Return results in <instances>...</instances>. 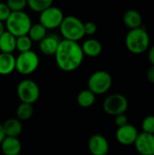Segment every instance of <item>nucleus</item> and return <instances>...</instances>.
<instances>
[{
	"mask_svg": "<svg viewBox=\"0 0 154 155\" xmlns=\"http://www.w3.org/2000/svg\"><path fill=\"white\" fill-rule=\"evenodd\" d=\"M84 54L77 42L61 40L54 54L56 65L64 72H73L83 64Z\"/></svg>",
	"mask_w": 154,
	"mask_h": 155,
	"instance_id": "nucleus-1",
	"label": "nucleus"
},
{
	"mask_svg": "<svg viewBox=\"0 0 154 155\" xmlns=\"http://www.w3.org/2000/svg\"><path fill=\"white\" fill-rule=\"evenodd\" d=\"M32 20L25 11L11 12L9 17L5 22V31L15 37L26 35L32 26Z\"/></svg>",
	"mask_w": 154,
	"mask_h": 155,
	"instance_id": "nucleus-2",
	"label": "nucleus"
},
{
	"mask_svg": "<svg viewBox=\"0 0 154 155\" xmlns=\"http://www.w3.org/2000/svg\"><path fill=\"white\" fill-rule=\"evenodd\" d=\"M125 45L132 54H141L150 46V36L146 29L140 27L130 30L125 37Z\"/></svg>",
	"mask_w": 154,
	"mask_h": 155,
	"instance_id": "nucleus-3",
	"label": "nucleus"
},
{
	"mask_svg": "<svg viewBox=\"0 0 154 155\" xmlns=\"http://www.w3.org/2000/svg\"><path fill=\"white\" fill-rule=\"evenodd\" d=\"M84 24V23L76 16H64L62 24L59 26L60 33L64 37V40L78 43V41H80L85 35Z\"/></svg>",
	"mask_w": 154,
	"mask_h": 155,
	"instance_id": "nucleus-4",
	"label": "nucleus"
},
{
	"mask_svg": "<svg viewBox=\"0 0 154 155\" xmlns=\"http://www.w3.org/2000/svg\"><path fill=\"white\" fill-rule=\"evenodd\" d=\"M113 84L112 75L104 70H99L93 72L87 82L88 90H90L95 95H100L107 93Z\"/></svg>",
	"mask_w": 154,
	"mask_h": 155,
	"instance_id": "nucleus-5",
	"label": "nucleus"
},
{
	"mask_svg": "<svg viewBox=\"0 0 154 155\" xmlns=\"http://www.w3.org/2000/svg\"><path fill=\"white\" fill-rule=\"evenodd\" d=\"M39 63V56L34 51L19 53L15 57V70L22 75H29L37 70Z\"/></svg>",
	"mask_w": 154,
	"mask_h": 155,
	"instance_id": "nucleus-6",
	"label": "nucleus"
},
{
	"mask_svg": "<svg viewBox=\"0 0 154 155\" xmlns=\"http://www.w3.org/2000/svg\"><path fill=\"white\" fill-rule=\"evenodd\" d=\"M16 94L21 103L33 105L40 97V88L34 81L25 79L17 84Z\"/></svg>",
	"mask_w": 154,
	"mask_h": 155,
	"instance_id": "nucleus-7",
	"label": "nucleus"
},
{
	"mask_svg": "<svg viewBox=\"0 0 154 155\" xmlns=\"http://www.w3.org/2000/svg\"><path fill=\"white\" fill-rule=\"evenodd\" d=\"M128 106L129 103L127 98L121 94H113L107 96L103 104L104 112L114 117L119 114H125Z\"/></svg>",
	"mask_w": 154,
	"mask_h": 155,
	"instance_id": "nucleus-8",
	"label": "nucleus"
},
{
	"mask_svg": "<svg viewBox=\"0 0 154 155\" xmlns=\"http://www.w3.org/2000/svg\"><path fill=\"white\" fill-rule=\"evenodd\" d=\"M64 18L63 11L57 6H50L39 15V23L46 29H55L60 26Z\"/></svg>",
	"mask_w": 154,
	"mask_h": 155,
	"instance_id": "nucleus-9",
	"label": "nucleus"
},
{
	"mask_svg": "<svg viewBox=\"0 0 154 155\" xmlns=\"http://www.w3.org/2000/svg\"><path fill=\"white\" fill-rule=\"evenodd\" d=\"M138 134H139V132L136 129V127L128 124L117 129L115 133V137L119 143L125 145V146H129V145L134 144L138 137Z\"/></svg>",
	"mask_w": 154,
	"mask_h": 155,
	"instance_id": "nucleus-10",
	"label": "nucleus"
},
{
	"mask_svg": "<svg viewBox=\"0 0 154 155\" xmlns=\"http://www.w3.org/2000/svg\"><path fill=\"white\" fill-rule=\"evenodd\" d=\"M134 146L140 155H154V135L145 133L139 134Z\"/></svg>",
	"mask_w": 154,
	"mask_h": 155,
	"instance_id": "nucleus-11",
	"label": "nucleus"
},
{
	"mask_svg": "<svg viewBox=\"0 0 154 155\" xmlns=\"http://www.w3.org/2000/svg\"><path fill=\"white\" fill-rule=\"evenodd\" d=\"M88 149L93 155H107L110 146L103 135L93 134L88 141Z\"/></svg>",
	"mask_w": 154,
	"mask_h": 155,
	"instance_id": "nucleus-12",
	"label": "nucleus"
},
{
	"mask_svg": "<svg viewBox=\"0 0 154 155\" xmlns=\"http://www.w3.org/2000/svg\"><path fill=\"white\" fill-rule=\"evenodd\" d=\"M60 41V38L56 35H47L39 42V50L45 55H54Z\"/></svg>",
	"mask_w": 154,
	"mask_h": 155,
	"instance_id": "nucleus-13",
	"label": "nucleus"
},
{
	"mask_svg": "<svg viewBox=\"0 0 154 155\" xmlns=\"http://www.w3.org/2000/svg\"><path fill=\"white\" fill-rule=\"evenodd\" d=\"M2 125L5 137L17 138L23 132V124L17 118H9L5 120Z\"/></svg>",
	"mask_w": 154,
	"mask_h": 155,
	"instance_id": "nucleus-14",
	"label": "nucleus"
},
{
	"mask_svg": "<svg viewBox=\"0 0 154 155\" xmlns=\"http://www.w3.org/2000/svg\"><path fill=\"white\" fill-rule=\"evenodd\" d=\"M0 146L4 155H19L22 151L21 142L15 137H5Z\"/></svg>",
	"mask_w": 154,
	"mask_h": 155,
	"instance_id": "nucleus-15",
	"label": "nucleus"
},
{
	"mask_svg": "<svg viewBox=\"0 0 154 155\" xmlns=\"http://www.w3.org/2000/svg\"><path fill=\"white\" fill-rule=\"evenodd\" d=\"M81 47L84 54L89 57H96L100 55L103 51V45L101 42L94 38H89L85 40Z\"/></svg>",
	"mask_w": 154,
	"mask_h": 155,
	"instance_id": "nucleus-16",
	"label": "nucleus"
},
{
	"mask_svg": "<svg viewBox=\"0 0 154 155\" xmlns=\"http://www.w3.org/2000/svg\"><path fill=\"white\" fill-rule=\"evenodd\" d=\"M15 70V57L13 54L0 53V75H8Z\"/></svg>",
	"mask_w": 154,
	"mask_h": 155,
	"instance_id": "nucleus-17",
	"label": "nucleus"
},
{
	"mask_svg": "<svg viewBox=\"0 0 154 155\" xmlns=\"http://www.w3.org/2000/svg\"><path fill=\"white\" fill-rule=\"evenodd\" d=\"M123 23L128 28H130V30L137 29L142 27L143 17L138 11L134 9H130L126 11L123 15Z\"/></svg>",
	"mask_w": 154,
	"mask_h": 155,
	"instance_id": "nucleus-18",
	"label": "nucleus"
},
{
	"mask_svg": "<svg viewBox=\"0 0 154 155\" xmlns=\"http://www.w3.org/2000/svg\"><path fill=\"white\" fill-rule=\"evenodd\" d=\"M16 37L7 31L0 35V53L13 54L15 50Z\"/></svg>",
	"mask_w": 154,
	"mask_h": 155,
	"instance_id": "nucleus-19",
	"label": "nucleus"
},
{
	"mask_svg": "<svg viewBox=\"0 0 154 155\" xmlns=\"http://www.w3.org/2000/svg\"><path fill=\"white\" fill-rule=\"evenodd\" d=\"M27 35L33 42L39 43L47 35V30L40 23L34 24L30 27V30H29Z\"/></svg>",
	"mask_w": 154,
	"mask_h": 155,
	"instance_id": "nucleus-20",
	"label": "nucleus"
},
{
	"mask_svg": "<svg viewBox=\"0 0 154 155\" xmlns=\"http://www.w3.org/2000/svg\"><path fill=\"white\" fill-rule=\"evenodd\" d=\"M77 104L84 108L91 107L95 102V94H93L90 90L85 89L81 91L77 95Z\"/></svg>",
	"mask_w": 154,
	"mask_h": 155,
	"instance_id": "nucleus-21",
	"label": "nucleus"
},
{
	"mask_svg": "<svg viewBox=\"0 0 154 155\" xmlns=\"http://www.w3.org/2000/svg\"><path fill=\"white\" fill-rule=\"evenodd\" d=\"M16 118L19 121H27L34 114V108L32 104L21 103L16 108Z\"/></svg>",
	"mask_w": 154,
	"mask_h": 155,
	"instance_id": "nucleus-22",
	"label": "nucleus"
},
{
	"mask_svg": "<svg viewBox=\"0 0 154 155\" xmlns=\"http://www.w3.org/2000/svg\"><path fill=\"white\" fill-rule=\"evenodd\" d=\"M52 5V0H27V6L34 12H38L40 14Z\"/></svg>",
	"mask_w": 154,
	"mask_h": 155,
	"instance_id": "nucleus-23",
	"label": "nucleus"
},
{
	"mask_svg": "<svg viewBox=\"0 0 154 155\" xmlns=\"http://www.w3.org/2000/svg\"><path fill=\"white\" fill-rule=\"evenodd\" d=\"M33 46V41L29 38V36L23 35L16 37V44H15V49L19 53H25L32 50Z\"/></svg>",
	"mask_w": 154,
	"mask_h": 155,
	"instance_id": "nucleus-24",
	"label": "nucleus"
},
{
	"mask_svg": "<svg viewBox=\"0 0 154 155\" xmlns=\"http://www.w3.org/2000/svg\"><path fill=\"white\" fill-rule=\"evenodd\" d=\"M6 5L11 12H21L24 11L27 6L26 0H8Z\"/></svg>",
	"mask_w": 154,
	"mask_h": 155,
	"instance_id": "nucleus-25",
	"label": "nucleus"
},
{
	"mask_svg": "<svg viewBox=\"0 0 154 155\" xmlns=\"http://www.w3.org/2000/svg\"><path fill=\"white\" fill-rule=\"evenodd\" d=\"M143 133L154 135V115L146 116L142 122Z\"/></svg>",
	"mask_w": 154,
	"mask_h": 155,
	"instance_id": "nucleus-26",
	"label": "nucleus"
},
{
	"mask_svg": "<svg viewBox=\"0 0 154 155\" xmlns=\"http://www.w3.org/2000/svg\"><path fill=\"white\" fill-rule=\"evenodd\" d=\"M11 14L10 9L8 8L6 3H1L0 2V22H5L6 19L9 17Z\"/></svg>",
	"mask_w": 154,
	"mask_h": 155,
	"instance_id": "nucleus-27",
	"label": "nucleus"
},
{
	"mask_svg": "<svg viewBox=\"0 0 154 155\" xmlns=\"http://www.w3.org/2000/svg\"><path fill=\"white\" fill-rule=\"evenodd\" d=\"M84 34L88 35H93L96 33L97 31V25L95 23L89 21L84 24Z\"/></svg>",
	"mask_w": 154,
	"mask_h": 155,
	"instance_id": "nucleus-28",
	"label": "nucleus"
},
{
	"mask_svg": "<svg viewBox=\"0 0 154 155\" xmlns=\"http://www.w3.org/2000/svg\"><path fill=\"white\" fill-rule=\"evenodd\" d=\"M114 123L118 126V128L123 127V126L128 124V118L124 114H119V115L114 117Z\"/></svg>",
	"mask_w": 154,
	"mask_h": 155,
	"instance_id": "nucleus-29",
	"label": "nucleus"
},
{
	"mask_svg": "<svg viewBox=\"0 0 154 155\" xmlns=\"http://www.w3.org/2000/svg\"><path fill=\"white\" fill-rule=\"evenodd\" d=\"M146 77L150 83L154 84V65H151L148 68V70L146 72Z\"/></svg>",
	"mask_w": 154,
	"mask_h": 155,
	"instance_id": "nucleus-30",
	"label": "nucleus"
},
{
	"mask_svg": "<svg viewBox=\"0 0 154 155\" xmlns=\"http://www.w3.org/2000/svg\"><path fill=\"white\" fill-rule=\"evenodd\" d=\"M148 59H149V62L152 64V65H154V45L150 48L148 52Z\"/></svg>",
	"mask_w": 154,
	"mask_h": 155,
	"instance_id": "nucleus-31",
	"label": "nucleus"
},
{
	"mask_svg": "<svg viewBox=\"0 0 154 155\" xmlns=\"http://www.w3.org/2000/svg\"><path fill=\"white\" fill-rule=\"evenodd\" d=\"M5 138V133H4V129H3V125L2 124L0 123V144L1 143L3 142V140Z\"/></svg>",
	"mask_w": 154,
	"mask_h": 155,
	"instance_id": "nucleus-32",
	"label": "nucleus"
},
{
	"mask_svg": "<svg viewBox=\"0 0 154 155\" xmlns=\"http://www.w3.org/2000/svg\"><path fill=\"white\" fill-rule=\"evenodd\" d=\"M5 31V24L3 22H0V35Z\"/></svg>",
	"mask_w": 154,
	"mask_h": 155,
	"instance_id": "nucleus-33",
	"label": "nucleus"
}]
</instances>
